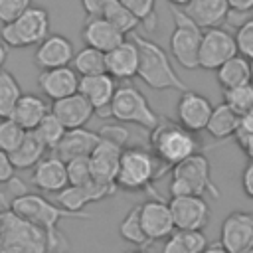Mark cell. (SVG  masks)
I'll return each mask as SVG.
<instances>
[{
	"label": "cell",
	"instance_id": "1",
	"mask_svg": "<svg viewBox=\"0 0 253 253\" xmlns=\"http://www.w3.org/2000/svg\"><path fill=\"white\" fill-rule=\"evenodd\" d=\"M8 208L16 215L40 225L49 235L51 251L61 245V239H59L61 235L57 231L59 221H63V219H89L91 217V213H85V211H69V210L61 208V206H53L49 200H45L43 196L34 194V192L18 194L16 198L10 200Z\"/></svg>",
	"mask_w": 253,
	"mask_h": 253
},
{
	"label": "cell",
	"instance_id": "2",
	"mask_svg": "<svg viewBox=\"0 0 253 253\" xmlns=\"http://www.w3.org/2000/svg\"><path fill=\"white\" fill-rule=\"evenodd\" d=\"M132 40L138 45V55H140V65H138V77L156 91H166V89H174V91H186V83L180 79V75L176 73V69L170 63V57L166 55V51L154 43L148 38H142L140 34L132 32Z\"/></svg>",
	"mask_w": 253,
	"mask_h": 253
},
{
	"label": "cell",
	"instance_id": "3",
	"mask_svg": "<svg viewBox=\"0 0 253 253\" xmlns=\"http://www.w3.org/2000/svg\"><path fill=\"white\" fill-rule=\"evenodd\" d=\"M170 166L160 162L152 150L140 146H125L117 174V186L126 192H140L160 178Z\"/></svg>",
	"mask_w": 253,
	"mask_h": 253
},
{
	"label": "cell",
	"instance_id": "4",
	"mask_svg": "<svg viewBox=\"0 0 253 253\" xmlns=\"http://www.w3.org/2000/svg\"><path fill=\"white\" fill-rule=\"evenodd\" d=\"M210 196L219 198V190L211 180L210 160L202 152H194L176 166H172L170 178V196Z\"/></svg>",
	"mask_w": 253,
	"mask_h": 253
},
{
	"label": "cell",
	"instance_id": "5",
	"mask_svg": "<svg viewBox=\"0 0 253 253\" xmlns=\"http://www.w3.org/2000/svg\"><path fill=\"white\" fill-rule=\"evenodd\" d=\"M150 150L160 162H164L172 170V166L198 152V140L194 132L180 123L160 119L158 126L150 130Z\"/></svg>",
	"mask_w": 253,
	"mask_h": 253
},
{
	"label": "cell",
	"instance_id": "6",
	"mask_svg": "<svg viewBox=\"0 0 253 253\" xmlns=\"http://www.w3.org/2000/svg\"><path fill=\"white\" fill-rule=\"evenodd\" d=\"M170 12L174 20V30L170 34V53L184 69H198L204 28H200L184 12V8L170 4Z\"/></svg>",
	"mask_w": 253,
	"mask_h": 253
},
{
	"label": "cell",
	"instance_id": "7",
	"mask_svg": "<svg viewBox=\"0 0 253 253\" xmlns=\"http://www.w3.org/2000/svg\"><path fill=\"white\" fill-rule=\"evenodd\" d=\"M49 36V14L42 6H30L14 22L2 24L0 40L8 47H30L42 43Z\"/></svg>",
	"mask_w": 253,
	"mask_h": 253
},
{
	"label": "cell",
	"instance_id": "8",
	"mask_svg": "<svg viewBox=\"0 0 253 253\" xmlns=\"http://www.w3.org/2000/svg\"><path fill=\"white\" fill-rule=\"evenodd\" d=\"M111 117L119 123L136 125L146 130H152L160 123V117L154 113L146 97L130 83H123L117 87V93L111 105Z\"/></svg>",
	"mask_w": 253,
	"mask_h": 253
},
{
	"label": "cell",
	"instance_id": "9",
	"mask_svg": "<svg viewBox=\"0 0 253 253\" xmlns=\"http://www.w3.org/2000/svg\"><path fill=\"white\" fill-rule=\"evenodd\" d=\"M47 251H51L49 235L40 225L12 211L10 221H8L6 239L2 243L0 253H47Z\"/></svg>",
	"mask_w": 253,
	"mask_h": 253
},
{
	"label": "cell",
	"instance_id": "10",
	"mask_svg": "<svg viewBox=\"0 0 253 253\" xmlns=\"http://www.w3.org/2000/svg\"><path fill=\"white\" fill-rule=\"evenodd\" d=\"M237 53L239 49H237L235 34L223 30L221 26L204 30L202 45H200V67L202 69L217 71L227 59H231Z\"/></svg>",
	"mask_w": 253,
	"mask_h": 253
},
{
	"label": "cell",
	"instance_id": "11",
	"mask_svg": "<svg viewBox=\"0 0 253 253\" xmlns=\"http://www.w3.org/2000/svg\"><path fill=\"white\" fill-rule=\"evenodd\" d=\"M117 188H119L117 184H107V182H99V180H93L83 186L69 184L67 188H63L61 192L55 194V202L69 211H83V208H87L89 204L101 202V200L113 196L117 192Z\"/></svg>",
	"mask_w": 253,
	"mask_h": 253
},
{
	"label": "cell",
	"instance_id": "12",
	"mask_svg": "<svg viewBox=\"0 0 253 253\" xmlns=\"http://www.w3.org/2000/svg\"><path fill=\"white\" fill-rule=\"evenodd\" d=\"M117 79L109 73L97 75H83L79 81V93L93 105L95 115L101 119L111 117V105L117 93Z\"/></svg>",
	"mask_w": 253,
	"mask_h": 253
},
{
	"label": "cell",
	"instance_id": "13",
	"mask_svg": "<svg viewBox=\"0 0 253 253\" xmlns=\"http://www.w3.org/2000/svg\"><path fill=\"white\" fill-rule=\"evenodd\" d=\"M168 204L176 229H204L210 221V206L204 196H172Z\"/></svg>",
	"mask_w": 253,
	"mask_h": 253
},
{
	"label": "cell",
	"instance_id": "14",
	"mask_svg": "<svg viewBox=\"0 0 253 253\" xmlns=\"http://www.w3.org/2000/svg\"><path fill=\"white\" fill-rule=\"evenodd\" d=\"M219 241L229 253L253 247V211H231L219 229Z\"/></svg>",
	"mask_w": 253,
	"mask_h": 253
},
{
	"label": "cell",
	"instance_id": "15",
	"mask_svg": "<svg viewBox=\"0 0 253 253\" xmlns=\"http://www.w3.org/2000/svg\"><path fill=\"white\" fill-rule=\"evenodd\" d=\"M211 111H213V105L210 103V99L204 97L202 93L190 91V89L182 91V95L176 103L178 123L192 132L206 130L208 121L211 117Z\"/></svg>",
	"mask_w": 253,
	"mask_h": 253
},
{
	"label": "cell",
	"instance_id": "16",
	"mask_svg": "<svg viewBox=\"0 0 253 253\" xmlns=\"http://www.w3.org/2000/svg\"><path fill=\"white\" fill-rule=\"evenodd\" d=\"M140 206V221L142 227L146 231V235L152 241H160V239H168L174 231H176V223H174V215L170 210L168 202H162L160 198L154 200H146Z\"/></svg>",
	"mask_w": 253,
	"mask_h": 253
},
{
	"label": "cell",
	"instance_id": "17",
	"mask_svg": "<svg viewBox=\"0 0 253 253\" xmlns=\"http://www.w3.org/2000/svg\"><path fill=\"white\" fill-rule=\"evenodd\" d=\"M81 38H83L85 45L97 47L107 53L113 47H117L119 43H123L126 40V34L123 30H119L105 16H87L83 30H81Z\"/></svg>",
	"mask_w": 253,
	"mask_h": 253
},
{
	"label": "cell",
	"instance_id": "18",
	"mask_svg": "<svg viewBox=\"0 0 253 253\" xmlns=\"http://www.w3.org/2000/svg\"><path fill=\"white\" fill-rule=\"evenodd\" d=\"M79 81H81V75L69 65L53 67V69H42V73L38 75L40 91L51 101H57V99H63L67 95L77 93Z\"/></svg>",
	"mask_w": 253,
	"mask_h": 253
},
{
	"label": "cell",
	"instance_id": "19",
	"mask_svg": "<svg viewBox=\"0 0 253 253\" xmlns=\"http://www.w3.org/2000/svg\"><path fill=\"white\" fill-rule=\"evenodd\" d=\"M75 47L73 43L59 34H49L42 43H38L34 61L40 69H53V67H65L73 63Z\"/></svg>",
	"mask_w": 253,
	"mask_h": 253
},
{
	"label": "cell",
	"instance_id": "20",
	"mask_svg": "<svg viewBox=\"0 0 253 253\" xmlns=\"http://www.w3.org/2000/svg\"><path fill=\"white\" fill-rule=\"evenodd\" d=\"M107 61V73L113 75L117 81H128L132 77H138V65H140V55H138V45L134 40H125L117 47L105 53Z\"/></svg>",
	"mask_w": 253,
	"mask_h": 253
},
{
	"label": "cell",
	"instance_id": "21",
	"mask_svg": "<svg viewBox=\"0 0 253 253\" xmlns=\"http://www.w3.org/2000/svg\"><path fill=\"white\" fill-rule=\"evenodd\" d=\"M32 184L47 194H57L69 186L67 162L59 156H43L32 170Z\"/></svg>",
	"mask_w": 253,
	"mask_h": 253
},
{
	"label": "cell",
	"instance_id": "22",
	"mask_svg": "<svg viewBox=\"0 0 253 253\" xmlns=\"http://www.w3.org/2000/svg\"><path fill=\"white\" fill-rule=\"evenodd\" d=\"M123 150H125L123 146L101 138V142L95 146V150L89 156L95 180L107 182V184H117V174H119Z\"/></svg>",
	"mask_w": 253,
	"mask_h": 253
},
{
	"label": "cell",
	"instance_id": "23",
	"mask_svg": "<svg viewBox=\"0 0 253 253\" xmlns=\"http://www.w3.org/2000/svg\"><path fill=\"white\" fill-rule=\"evenodd\" d=\"M51 113L65 125V128H79L91 121V117L95 115V109L85 99V95H81L77 91L73 95H67L63 99L53 101Z\"/></svg>",
	"mask_w": 253,
	"mask_h": 253
},
{
	"label": "cell",
	"instance_id": "24",
	"mask_svg": "<svg viewBox=\"0 0 253 253\" xmlns=\"http://www.w3.org/2000/svg\"><path fill=\"white\" fill-rule=\"evenodd\" d=\"M101 142V134L99 130H89L85 126L79 128H67L65 136L61 138V142L57 144V148L53 150L55 156H59L61 160L69 162L73 158L79 156H91V152L95 150V146Z\"/></svg>",
	"mask_w": 253,
	"mask_h": 253
},
{
	"label": "cell",
	"instance_id": "25",
	"mask_svg": "<svg viewBox=\"0 0 253 253\" xmlns=\"http://www.w3.org/2000/svg\"><path fill=\"white\" fill-rule=\"evenodd\" d=\"M229 10L227 0H192L188 6H184V12L204 30L225 24Z\"/></svg>",
	"mask_w": 253,
	"mask_h": 253
},
{
	"label": "cell",
	"instance_id": "26",
	"mask_svg": "<svg viewBox=\"0 0 253 253\" xmlns=\"http://www.w3.org/2000/svg\"><path fill=\"white\" fill-rule=\"evenodd\" d=\"M49 113H51V107L47 105V101L42 95L22 93V97L18 99L16 109L12 113V119L26 130H34Z\"/></svg>",
	"mask_w": 253,
	"mask_h": 253
},
{
	"label": "cell",
	"instance_id": "27",
	"mask_svg": "<svg viewBox=\"0 0 253 253\" xmlns=\"http://www.w3.org/2000/svg\"><path fill=\"white\" fill-rule=\"evenodd\" d=\"M45 150H49V148L38 136V132L36 130H28L24 140L20 142V146L14 152H10V160H12L16 170H30L45 156Z\"/></svg>",
	"mask_w": 253,
	"mask_h": 253
},
{
	"label": "cell",
	"instance_id": "28",
	"mask_svg": "<svg viewBox=\"0 0 253 253\" xmlns=\"http://www.w3.org/2000/svg\"><path fill=\"white\" fill-rule=\"evenodd\" d=\"M239 121H241V115H239L237 111H233V109L223 101V103H219V105L213 107L206 130H208L213 138L223 140V138L235 136L237 126H239Z\"/></svg>",
	"mask_w": 253,
	"mask_h": 253
},
{
	"label": "cell",
	"instance_id": "29",
	"mask_svg": "<svg viewBox=\"0 0 253 253\" xmlns=\"http://www.w3.org/2000/svg\"><path fill=\"white\" fill-rule=\"evenodd\" d=\"M217 83L221 89H231L243 83H251V59L243 57L241 53L227 59L217 71Z\"/></svg>",
	"mask_w": 253,
	"mask_h": 253
},
{
	"label": "cell",
	"instance_id": "30",
	"mask_svg": "<svg viewBox=\"0 0 253 253\" xmlns=\"http://www.w3.org/2000/svg\"><path fill=\"white\" fill-rule=\"evenodd\" d=\"M208 239L202 229H176L164 243L162 253H202Z\"/></svg>",
	"mask_w": 253,
	"mask_h": 253
},
{
	"label": "cell",
	"instance_id": "31",
	"mask_svg": "<svg viewBox=\"0 0 253 253\" xmlns=\"http://www.w3.org/2000/svg\"><path fill=\"white\" fill-rule=\"evenodd\" d=\"M119 233L125 241L136 245V247H148L152 243V239L146 235L142 221H140V206H134L126 211V215L123 217L121 225H119Z\"/></svg>",
	"mask_w": 253,
	"mask_h": 253
},
{
	"label": "cell",
	"instance_id": "32",
	"mask_svg": "<svg viewBox=\"0 0 253 253\" xmlns=\"http://www.w3.org/2000/svg\"><path fill=\"white\" fill-rule=\"evenodd\" d=\"M73 69L83 77V75H97V73H107V61H105V51L85 45L83 49L75 51L73 57Z\"/></svg>",
	"mask_w": 253,
	"mask_h": 253
},
{
	"label": "cell",
	"instance_id": "33",
	"mask_svg": "<svg viewBox=\"0 0 253 253\" xmlns=\"http://www.w3.org/2000/svg\"><path fill=\"white\" fill-rule=\"evenodd\" d=\"M20 97H22V89L16 77L10 71L0 69V119L12 117Z\"/></svg>",
	"mask_w": 253,
	"mask_h": 253
},
{
	"label": "cell",
	"instance_id": "34",
	"mask_svg": "<svg viewBox=\"0 0 253 253\" xmlns=\"http://www.w3.org/2000/svg\"><path fill=\"white\" fill-rule=\"evenodd\" d=\"M103 16H105L107 20H111V22H113L119 30H123L125 34H132V32L138 28V24H140V20H138L121 0H107Z\"/></svg>",
	"mask_w": 253,
	"mask_h": 253
},
{
	"label": "cell",
	"instance_id": "35",
	"mask_svg": "<svg viewBox=\"0 0 253 253\" xmlns=\"http://www.w3.org/2000/svg\"><path fill=\"white\" fill-rule=\"evenodd\" d=\"M36 132H38V136L45 142V146L49 148V150H55L57 148V144L61 142V138L65 136V132H67V128H65V125L53 115V113H49L36 128H34Z\"/></svg>",
	"mask_w": 253,
	"mask_h": 253
},
{
	"label": "cell",
	"instance_id": "36",
	"mask_svg": "<svg viewBox=\"0 0 253 253\" xmlns=\"http://www.w3.org/2000/svg\"><path fill=\"white\" fill-rule=\"evenodd\" d=\"M223 101L239 115L249 113L253 109V83H243L231 89H223Z\"/></svg>",
	"mask_w": 253,
	"mask_h": 253
},
{
	"label": "cell",
	"instance_id": "37",
	"mask_svg": "<svg viewBox=\"0 0 253 253\" xmlns=\"http://www.w3.org/2000/svg\"><path fill=\"white\" fill-rule=\"evenodd\" d=\"M26 132L28 130L24 126H20L12 117L0 119V148L8 154L14 152L20 146V142L24 140Z\"/></svg>",
	"mask_w": 253,
	"mask_h": 253
},
{
	"label": "cell",
	"instance_id": "38",
	"mask_svg": "<svg viewBox=\"0 0 253 253\" xmlns=\"http://www.w3.org/2000/svg\"><path fill=\"white\" fill-rule=\"evenodd\" d=\"M138 20L140 24L152 32L156 28V0H121Z\"/></svg>",
	"mask_w": 253,
	"mask_h": 253
},
{
	"label": "cell",
	"instance_id": "39",
	"mask_svg": "<svg viewBox=\"0 0 253 253\" xmlns=\"http://www.w3.org/2000/svg\"><path fill=\"white\" fill-rule=\"evenodd\" d=\"M67 174H69V184H73V186H83V184H89L95 180L89 156H79V158L69 160Z\"/></svg>",
	"mask_w": 253,
	"mask_h": 253
},
{
	"label": "cell",
	"instance_id": "40",
	"mask_svg": "<svg viewBox=\"0 0 253 253\" xmlns=\"http://www.w3.org/2000/svg\"><path fill=\"white\" fill-rule=\"evenodd\" d=\"M235 42L239 53L247 59H253V16L235 30Z\"/></svg>",
	"mask_w": 253,
	"mask_h": 253
},
{
	"label": "cell",
	"instance_id": "41",
	"mask_svg": "<svg viewBox=\"0 0 253 253\" xmlns=\"http://www.w3.org/2000/svg\"><path fill=\"white\" fill-rule=\"evenodd\" d=\"M30 6H32V0H0V22L2 24L14 22Z\"/></svg>",
	"mask_w": 253,
	"mask_h": 253
},
{
	"label": "cell",
	"instance_id": "42",
	"mask_svg": "<svg viewBox=\"0 0 253 253\" xmlns=\"http://www.w3.org/2000/svg\"><path fill=\"white\" fill-rule=\"evenodd\" d=\"M99 134H101V138L111 140V142H115V144H119L123 148L126 146V140H128V130L125 126H121V125H107V126H103L99 130Z\"/></svg>",
	"mask_w": 253,
	"mask_h": 253
},
{
	"label": "cell",
	"instance_id": "43",
	"mask_svg": "<svg viewBox=\"0 0 253 253\" xmlns=\"http://www.w3.org/2000/svg\"><path fill=\"white\" fill-rule=\"evenodd\" d=\"M253 138V109L245 115H241V121H239V126H237V132H235V140L237 144L243 148L249 140Z\"/></svg>",
	"mask_w": 253,
	"mask_h": 253
},
{
	"label": "cell",
	"instance_id": "44",
	"mask_svg": "<svg viewBox=\"0 0 253 253\" xmlns=\"http://www.w3.org/2000/svg\"><path fill=\"white\" fill-rule=\"evenodd\" d=\"M14 172H16V168H14L12 160H10V154L0 148V184L12 182L14 180Z\"/></svg>",
	"mask_w": 253,
	"mask_h": 253
},
{
	"label": "cell",
	"instance_id": "45",
	"mask_svg": "<svg viewBox=\"0 0 253 253\" xmlns=\"http://www.w3.org/2000/svg\"><path fill=\"white\" fill-rule=\"evenodd\" d=\"M241 186H243L245 196H249V198L253 200V160H249V164L243 168V174H241Z\"/></svg>",
	"mask_w": 253,
	"mask_h": 253
},
{
	"label": "cell",
	"instance_id": "46",
	"mask_svg": "<svg viewBox=\"0 0 253 253\" xmlns=\"http://www.w3.org/2000/svg\"><path fill=\"white\" fill-rule=\"evenodd\" d=\"M107 0H81V6L87 16H103Z\"/></svg>",
	"mask_w": 253,
	"mask_h": 253
},
{
	"label": "cell",
	"instance_id": "47",
	"mask_svg": "<svg viewBox=\"0 0 253 253\" xmlns=\"http://www.w3.org/2000/svg\"><path fill=\"white\" fill-rule=\"evenodd\" d=\"M10 215H12L10 208L0 210V249H2V243H4V239H6V231H8V221H10Z\"/></svg>",
	"mask_w": 253,
	"mask_h": 253
},
{
	"label": "cell",
	"instance_id": "48",
	"mask_svg": "<svg viewBox=\"0 0 253 253\" xmlns=\"http://www.w3.org/2000/svg\"><path fill=\"white\" fill-rule=\"evenodd\" d=\"M231 10H239V12H251L253 10V0H227Z\"/></svg>",
	"mask_w": 253,
	"mask_h": 253
},
{
	"label": "cell",
	"instance_id": "49",
	"mask_svg": "<svg viewBox=\"0 0 253 253\" xmlns=\"http://www.w3.org/2000/svg\"><path fill=\"white\" fill-rule=\"evenodd\" d=\"M202 253H229V251L223 247V243H221V241H217V243H208V245H206V249H204Z\"/></svg>",
	"mask_w": 253,
	"mask_h": 253
},
{
	"label": "cell",
	"instance_id": "50",
	"mask_svg": "<svg viewBox=\"0 0 253 253\" xmlns=\"http://www.w3.org/2000/svg\"><path fill=\"white\" fill-rule=\"evenodd\" d=\"M6 57H8V45H6V43L0 40V69H4Z\"/></svg>",
	"mask_w": 253,
	"mask_h": 253
},
{
	"label": "cell",
	"instance_id": "51",
	"mask_svg": "<svg viewBox=\"0 0 253 253\" xmlns=\"http://www.w3.org/2000/svg\"><path fill=\"white\" fill-rule=\"evenodd\" d=\"M243 152L247 154V158H249V160H253V138L243 146Z\"/></svg>",
	"mask_w": 253,
	"mask_h": 253
},
{
	"label": "cell",
	"instance_id": "52",
	"mask_svg": "<svg viewBox=\"0 0 253 253\" xmlns=\"http://www.w3.org/2000/svg\"><path fill=\"white\" fill-rule=\"evenodd\" d=\"M192 0H168V4H172V6H178V8H184V6H188Z\"/></svg>",
	"mask_w": 253,
	"mask_h": 253
},
{
	"label": "cell",
	"instance_id": "53",
	"mask_svg": "<svg viewBox=\"0 0 253 253\" xmlns=\"http://www.w3.org/2000/svg\"><path fill=\"white\" fill-rule=\"evenodd\" d=\"M126 253H148V251H144V249L140 247V249H132V251H126Z\"/></svg>",
	"mask_w": 253,
	"mask_h": 253
},
{
	"label": "cell",
	"instance_id": "54",
	"mask_svg": "<svg viewBox=\"0 0 253 253\" xmlns=\"http://www.w3.org/2000/svg\"><path fill=\"white\" fill-rule=\"evenodd\" d=\"M251 83H253V59H251Z\"/></svg>",
	"mask_w": 253,
	"mask_h": 253
},
{
	"label": "cell",
	"instance_id": "55",
	"mask_svg": "<svg viewBox=\"0 0 253 253\" xmlns=\"http://www.w3.org/2000/svg\"><path fill=\"white\" fill-rule=\"evenodd\" d=\"M241 253H253V247H251V249H247V251H241Z\"/></svg>",
	"mask_w": 253,
	"mask_h": 253
},
{
	"label": "cell",
	"instance_id": "56",
	"mask_svg": "<svg viewBox=\"0 0 253 253\" xmlns=\"http://www.w3.org/2000/svg\"><path fill=\"white\" fill-rule=\"evenodd\" d=\"M251 16H253V10H251Z\"/></svg>",
	"mask_w": 253,
	"mask_h": 253
}]
</instances>
